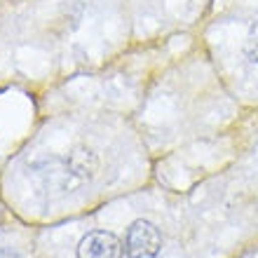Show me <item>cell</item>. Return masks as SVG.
<instances>
[{"label":"cell","mask_w":258,"mask_h":258,"mask_svg":"<svg viewBox=\"0 0 258 258\" xmlns=\"http://www.w3.org/2000/svg\"><path fill=\"white\" fill-rule=\"evenodd\" d=\"M216 54L228 82L246 106H258V0H239L223 21Z\"/></svg>","instance_id":"cell-1"},{"label":"cell","mask_w":258,"mask_h":258,"mask_svg":"<svg viewBox=\"0 0 258 258\" xmlns=\"http://www.w3.org/2000/svg\"><path fill=\"white\" fill-rule=\"evenodd\" d=\"M230 176L239 185V190L246 195L258 221V132L253 134V139L244 148L237 167L230 171Z\"/></svg>","instance_id":"cell-2"},{"label":"cell","mask_w":258,"mask_h":258,"mask_svg":"<svg viewBox=\"0 0 258 258\" xmlns=\"http://www.w3.org/2000/svg\"><path fill=\"white\" fill-rule=\"evenodd\" d=\"M78 258H124V242L113 230H92L80 239Z\"/></svg>","instance_id":"cell-3"},{"label":"cell","mask_w":258,"mask_h":258,"mask_svg":"<svg viewBox=\"0 0 258 258\" xmlns=\"http://www.w3.org/2000/svg\"><path fill=\"white\" fill-rule=\"evenodd\" d=\"M66 164L75 178H89L99 169V160H96V155L89 153V150H75V153H71Z\"/></svg>","instance_id":"cell-4"}]
</instances>
